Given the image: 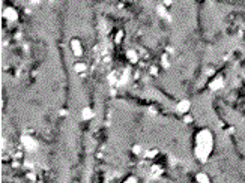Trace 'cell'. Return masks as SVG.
I'll use <instances>...</instances> for the list:
<instances>
[{"label":"cell","mask_w":245,"mask_h":183,"mask_svg":"<svg viewBox=\"0 0 245 183\" xmlns=\"http://www.w3.org/2000/svg\"><path fill=\"white\" fill-rule=\"evenodd\" d=\"M69 48H71L72 54L75 57H81L83 53H84V48H83V45H81V42H80L78 39H72L71 44H69Z\"/></svg>","instance_id":"cell-1"},{"label":"cell","mask_w":245,"mask_h":183,"mask_svg":"<svg viewBox=\"0 0 245 183\" xmlns=\"http://www.w3.org/2000/svg\"><path fill=\"white\" fill-rule=\"evenodd\" d=\"M74 68H75V71L78 72V74H81V72L87 71V66H86V63H83V62H81V63H75V66H74Z\"/></svg>","instance_id":"cell-5"},{"label":"cell","mask_w":245,"mask_h":183,"mask_svg":"<svg viewBox=\"0 0 245 183\" xmlns=\"http://www.w3.org/2000/svg\"><path fill=\"white\" fill-rule=\"evenodd\" d=\"M195 182L197 183H209V177H207L206 174H197Z\"/></svg>","instance_id":"cell-4"},{"label":"cell","mask_w":245,"mask_h":183,"mask_svg":"<svg viewBox=\"0 0 245 183\" xmlns=\"http://www.w3.org/2000/svg\"><path fill=\"white\" fill-rule=\"evenodd\" d=\"M157 155H158V150H155V149H153V150H147V153H146V156H147L149 159H151V158H155Z\"/></svg>","instance_id":"cell-6"},{"label":"cell","mask_w":245,"mask_h":183,"mask_svg":"<svg viewBox=\"0 0 245 183\" xmlns=\"http://www.w3.org/2000/svg\"><path fill=\"white\" fill-rule=\"evenodd\" d=\"M126 59H129L131 63H138L140 62V56H138L137 51L129 50V51H126Z\"/></svg>","instance_id":"cell-2"},{"label":"cell","mask_w":245,"mask_h":183,"mask_svg":"<svg viewBox=\"0 0 245 183\" xmlns=\"http://www.w3.org/2000/svg\"><path fill=\"white\" fill-rule=\"evenodd\" d=\"M122 38H123V32H122V30H119V32H118V36H114V42L119 44Z\"/></svg>","instance_id":"cell-7"},{"label":"cell","mask_w":245,"mask_h":183,"mask_svg":"<svg viewBox=\"0 0 245 183\" xmlns=\"http://www.w3.org/2000/svg\"><path fill=\"white\" fill-rule=\"evenodd\" d=\"M188 110H190V102L182 101V102H179V104H178V111H179V113L186 114V111H188Z\"/></svg>","instance_id":"cell-3"},{"label":"cell","mask_w":245,"mask_h":183,"mask_svg":"<svg viewBox=\"0 0 245 183\" xmlns=\"http://www.w3.org/2000/svg\"><path fill=\"white\" fill-rule=\"evenodd\" d=\"M149 72H151V74H153V75H158V69H157V66H151Z\"/></svg>","instance_id":"cell-8"}]
</instances>
